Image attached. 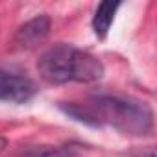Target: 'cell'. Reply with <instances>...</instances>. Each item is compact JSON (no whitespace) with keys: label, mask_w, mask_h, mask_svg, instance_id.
Returning a JSON list of instances; mask_svg holds the SVG:
<instances>
[{"label":"cell","mask_w":157,"mask_h":157,"mask_svg":"<svg viewBox=\"0 0 157 157\" xmlns=\"http://www.w3.org/2000/svg\"><path fill=\"white\" fill-rule=\"evenodd\" d=\"M59 109L93 128H111L131 137H148L153 133V109L135 96L96 93L83 102L59 104Z\"/></svg>","instance_id":"6da1fadb"},{"label":"cell","mask_w":157,"mask_h":157,"mask_svg":"<svg viewBox=\"0 0 157 157\" xmlns=\"http://www.w3.org/2000/svg\"><path fill=\"white\" fill-rule=\"evenodd\" d=\"M39 76L50 85L94 83L104 78V63L91 52L72 44H54L37 61Z\"/></svg>","instance_id":"7a4b0ae2"},{"label":"cell","mask_w":157,"mask_h":157,"mask_svg":"<svg viewBox=\"0 0 157 157\" xmlns=\"http://www.w3.org/2000/svg\"><path fill=\"white\" fill-rule=\"evenodd\" d=\"M37 94V85L30 76L15 70L0 68V102L26 104Z\"/></svg>","instance_id":"3957f363"},{"label":"cell","mask_w":157,"mask_h":157,"mask_svg":"<svg viewBox=\"0 0 157 157\" xmlns=\"http://www.w3.org/2000/svg\"><path fill=\"white\" fill-rule=\"evenodd\" d=\"M50 17L48 15H37L33 19H30L28 22H24L15 37H13V44L19 48V50H33L37 48L50 33Z\"/></svg>","instance_id":"277c9868"},{"label":"cell","mask_w":157,"mask_h":157,"mask_svg":"<svg viewBox=\"0 0 157 157\" xmlns=\"http://www.w3.org/2000/svg\"><path fill=\"white\" fill-rule=\"evenodd\" d=\"M82 153L78 144H59V146H30L24 148L19 157H76Z\"/></svg>","instance_id":"8992f818"},{"label":"cell","mask_w":157,"mask_h":157,"mask_svg":"<svg viewBox=\"0 0 157 157\" xmlns=\"http://www.w3.org/2000/svg\"><path fill=\"white\" fill-rule=\"evenodd\" d=\"M8 148V139H4V137H0V153H2L4 150Z\"/></svg>","instance_id":"ba28073f"},{"label":"cell","mask_w":157,"mask_h":157,"mask_svg":"<svg viewBox=\"0 0 157 157\" xmlns=\"http://www.w3.org/2000/svg\"><path fill=\"white\" fill-rule=\"evenodd\" d=\"M133 157H155V151L153 148H148V150H142V151H137Z\"/></svg>","instance_id":"52a82bcc"},{"label":"cell","mask_w":157,"mask_h":157,"mask_svg":"<svg viewBox=\"0 0 157 157\" xmlns=\"http://www.w3.org/2000/svg\"><path fill=\"white\" fill-rule=\"evenodd\" d=\"M120 8V2H102L98 4L94 17H93V30L98 39H105L109 33V28L113 24V19Z\"/></svg>","instance_id":"5b68a950"}]
</instances>
